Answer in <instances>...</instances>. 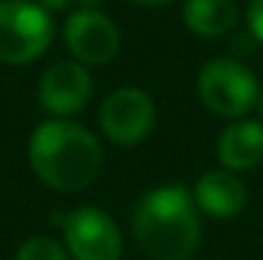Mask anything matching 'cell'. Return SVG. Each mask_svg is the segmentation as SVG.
<instances>
[{
	"mask_svg": "<svg viewBox=\"0 0 263 260\" xmlns=\"http://www.w3.org/2000/svg\"><path fill=\"white\" fill-rule=\"evenodd\" d=\"M28 165L42 185L59 193L90 188L104 168L101 140L73 117H48L31 132Z\"/></svg>",
	"mask_w": 263,
	"mask_h": 260,
	"instance_id": "cell-1",
	"label": "cell"
},
{
	"mask_svg": "<svg viewBox=\"0 0 263 260\" xmlns=\"http://www.w3.org/2000/svg\"><path fill=\"white\" fill-rule=\"evenodd\" d=\"M132 235L152 260H191L202 241L193 193L179 182L146 190L132 213Z\"/></svg>",
	"mask_w": 263,
	"mask_h": 260,
	"instance_id": "cell-2",
	"label": "cell"
},
{
	"mask_svg": "<svg viewBox=\"0 0 263 260\" xmlns=\"http://www.w3.org/2000/svg\"><path fill=\"white\" fill-rule=\"evenodd\" d=\"M196 95L208 112L238 121L258 107L260 84L255 73L233 56H216L204 62L196 76Z\"/></svg>",
	"mask_w": 263,
	"mask_h": 260,
	"instance_id": "cell-3",
	"label": "cell"
},
{
	"mask_svg": "<svg viewBox=\"0 0 263 260\" xmlns=\"http://www.w3.org/2000/svg\"><path fill=\"white\" fill-rule=\"evenodd\" d=\"M56 36L53 14L36 0H0V62L31 65L48 53Z\"/></svg>",
	"mask_w": 263,
	"mask_h": 260,
	"instance_id": "cell-4",
	"label": "cell"
},
{
	"mask_svg": "<svg viewBox=\"0 0 263 260\" xmlns=\"http://www.w3.org/2000/svg\"><path fill=\"white\" fill-rule=\"evenodd\" d=\"M157 126V107L140 87H118L98 107V129L115 146H137Z\"/></svg>",
	"mask_w": 263,
	"mask_h": 260,
	"instance_id": "cell-5",
	"label": "cell"
},
{
	"mask_svg": "<svg viewBox=\"0 0 263 260\" xmlns=\"http://www.w3.org/2000/svg\"><path fill=\"white\" fill-rule=\"evenodd\" d=\"M62 36L70 56L84 67L109 65L121 51V28L101 9H87V6L73 9L65 20Z\"/></svg>",
	"mask_w": 263,
	"mask_h": 260,
	"instance_id": "cell-6",
	"label": "cell"
},
{
	"mask_svg": "<svg viewBox=\"0 0 263 260\" xmlns=\"http://www.w3.org/2000/svg\"><path fill=\"white\" fill-rule=\"evenodd\" d=\"M65 249L73 260H121L123 232L101 207H76L62 224Z\"/></svg>",
	"mask_w": 263,
	"mask_h": 260,
	"instance_id": "cell-7",
	"label": "cell"
},
{
	"mask_svg": "<svg viewBox=\"0 0 263 260\" xmlns=\"http://www.w3.org/2000/svg\"><path fill=\"white\" fill-rule=\"evenodd\" d=\"M92 76L76 59L53 62L36 82V101L51 117H73L90 104Z\"/></svg>",
	"mask_w": 263,
	"mask_h": 260,
	"instance_id": "cell-8",
	"label": "cell"
},
{
	"mask_svg": "<svg viewBox=\"0 0 263 260\" xmlns=\"http://www.w3.org/2000/svg\"><path fill=\"white\" fill-rule=\"evenodd\" d=\"M193 202L210 218H235L238 213H243L249 196H247V185L238 173L227 168H213L204 171L193 185Z\"/></svg>",
	"mask_w": 263,
	"mask_h": 260,
	"instance_id": "cell-9",
	"label": "cell"
},
{
	"mask_svg": "<svg viewBox=\"0 0 263 260\" xmlns=\"http://www.w3.org/2000/svg\"><path fill=\"white\" fill-rule=\"evenodd\" d=\"M216 157L221 168L241 173L263 163V121L238 117L221 129L216 140Z\"/></svg>",
	"mask_w": 263,
	"mask_h": 260,
	"instance_id": "cell-10",
	"label": "cell"
},
{
	"mask_svg": "<svg viewBox=\"0 0 263 260\" xmlns=\"http://www.w3.org/2000/svg\"><path fill=\"white\" fill-rule=\"evenodd\" d=\"M238 20H241V9L235 0H185L182 3L185 28L202 39H218L230 34Z\"/></svg>",
	"mask_w": 263,
	"mask_h": 260,
	"instance_id": "cell-11",
	"label": "cell"
},
{
	"mask_svg": "<svg viewBox=\"0 0 263 260\" xmlns=\"http://www.w3.org/2000/svg\"><path fill=\"white\" fill-rule=\"evenodd\" d=\"M14 260H70L65 244H59L51 235H31L17 249Z\"/></svg>",
	"mask_w": 263,
	"mask_h": 260,
	"instance_id": "cell-12",
	"label": "cell"
},
{
	"mask_svg": "<svg viewBox=\"0 0 263 260\" xmlns=\"http://www.w3.org/2000/svg\"><path fill=\"white\" fill-rule=\"evenodd\" d=\"M247 31L252 39L263 45V0H249L247 6Z\"/></svg>",
	"mask_w": 263,
	"mask_h": 260,
	"instance_id": "cell-13",
	"label": "cell"
},
{
	"mask_svg": "<svg viewBox=\"0 0 263 260\" xmlns=\"http://www.w3.org/2000/svg\"><path fill=\"white\" fill-rule=\"evenodd\" d=\"M36 3H40L45 11H51V14H56V11H65L67 6L73 3V0H36Z\"/></svg>",
	"mask_w": 263,
	"mask_h": 260,
	"instance_id": "cell-14",
	"label": "cell"
},
{
	"mask_svg": "<svg viewBox=\"0 0 263 260\" xmlns=\"http://www.w3.org/2000/svg\"><path fill=\"white\" fill-rule=\"evenodd\" d=\"M135 6H143V9H162V6H171L174 0H129Z\"/></svg>",
	"mask_w": 263,
	"mask_h": 260,
	"instance_id": "cell-15",
	"label": "cell"
},
{
	"mask_svg": "<svg viewBox=\"0 0 263 260\" xmlns=\"http://www.w3.org/2000/svg\"><path fill=\"white\" fill-rule=\"evenodd\" d=\"M73 3L87 6V9H101V3H104V0H73Z\"/></svg>",
	"mask_w": 263,
	"mask_h": 260,
	"instance_id": "cell-16",
	"label": "cell"
},
{
	"mask_svg": "<svg viewBox=\"0 0 263 260\" xmlns=\"http://www.w3.org/2000/svg\"><path fill=\"white\" fill-rule=\"evenodd\" d=\"M258 112H260V121H263V84H260V98H258Z\"/></svg>",
	"mask_w": 263,
	"mask_h": 260,
	"instance_id": "cell-17",
	"label": "cell"
}]
</instances>
